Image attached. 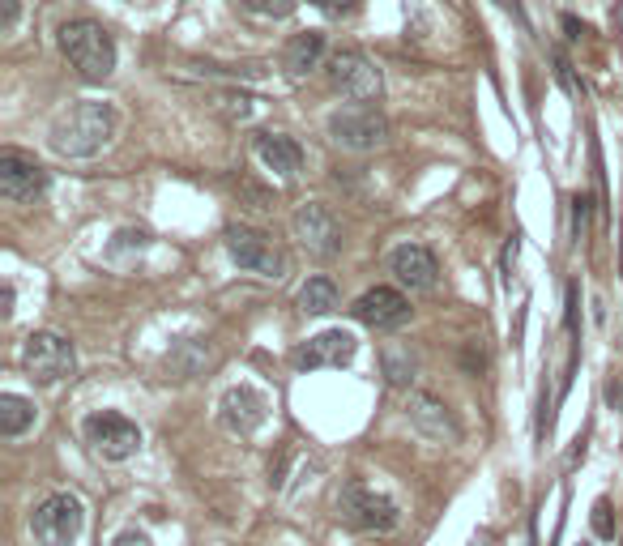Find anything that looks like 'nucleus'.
<instances>
[{
    "instance_id": "1",
    "label": "nucleus",
    "mask_w": 623,
    "mask_h": 546,
    "mask_svg": "<svg viewBox=\"0 0 623 546\" xmlns=\"http://www.w3.org/2000/svg\"><path fill=\"white\" fill-rule=\"evenodd\" d=\"M111 137H116V107L99 99H82L69 111H60L52 120V133H47L60 158H94L111 146Z\"/></svg>"
},
{
    "instance_id": "2",
    "label": "nucleus",
    "mask_w": 623,
    "mask_h": 546,
    "mask_svg": "<svg viewBox=\"0 0 623 546\" xmlns=\"http://www.w3.org/2000/svg\"><path fill=\"white\" fill-rule=\"evenodd\" d=\"M60 56H65L77 77H86V82H107L111 73H116V39H111V30L94 18H77V22H65L60 26Z\"/></svg>"
},
{
    "instance_id": "3",
    "label": "nucleus",
    "mask_w": 623,
    "mask_h": 546,
    "mask_svg": "<svg viewBox=\"0 0 623 546\" xmlns=\"http://www.w3.org/2000/svg\"><path fill=\"white\" fill-rule=\"evenodd\" d=\"M338 517L350 529H359V534H393V529L402 525V508H397L385 491L350 478L338 491Z\"/></svg>"
},
{
    "instance_id": "4",
    "label": "nucleus",
    "mask_w": 623,
    "mask_h": 546,
    "mask_svg": "<svg viewBox=\"0 0 623 546\" xmlns=\"http://www.w3.org/2000/svg\"><path fill=\"white\" fill-rule=\"evenodd\" d=\"M86 529V508L73 491H56L30 512V534L39 546H73Z\"/></svg>"
},
{
    "instance_id": "5",
    "label": "nucleus",
    "mask_w": 623,
    "mask_h": 546,
    "mask_svg": "<svg viewBox=\"0 0 623 546\" xmlns=\"http://www.w3.org/2000/svg\"><path fill=\"white\" fill-rule=\"evenodd\" d=\"M77 355H73V342L60 337L52 329H39L22 342V372L39 384H60L65 376H73Z\"/></svg>"
},
{
    "instance_id": "6",
    "label": "nucleus",
    "mask_w": 623,
    "mask_h": 546,
    "mask_svg": "<svg viewBox=\"0 0 623 546\" xmlns=\"http://www.w3.org/2000/svg\"><path fill=\"white\" fill-rule=\"evenodd\" d=\"M329 137L350 154H367L389 141V120L376 107H342L329 116Z\"/></svg>"
},
{
    "instance_id": "7",
    "label": "nucleus",
    "mask_w": 623,
    "mask_h": 546,
    "mask_svg": "<svg viewBox=\"0 0 623 546\" xmlns=\"http://www.w3.org/2000/svg\"><path fill=\"white\" fill-rule=\"evenodd\" d=\"M227 252L244 273H257V278H269V282L286 278V252L265 231L227 227Z\"/></svg>"
},
{
    "instance_id": "8",
    "label": "nucleus",
    "mask_w": 623,
    "mask_h": 546,
    "mask_svg": "<svg viewBox=\"0 0 623 546\" xmlns=\"http://www.w3.org/2000/svg\"><path fill=\"white\" fill-rule=\"evenodd\" d=\"M82 436L103 461H129L141 448V427L133 419H124V414H116V410L90 414V419L82 423Z\"/></svg>"
},
{
    "instance_id": "9",
    "label": "nucleus",
    "mask_w": 623,
    "mask_h": 546,
    "mask_svg": "<svg viewBox=\"0 0 623 546\" xmlns=\"http://www.w3.org/2000/svg\"><path fill=\"white\" fill-rule=\"evenodd\" d=\"M329 82L350 103H376L385 94V77L363 52H338L329 60Z\"/></svg>"
},
{
    "instance_id": "10",
    "label": "nucleus",
    "mask_w": 623,
    "mask_h": 546,
    "mask_svg": "<svg viewBox=\"0 0 623 546\" xmlns=\"http://www.w3.org/2000/svg\"><path fill=\"white\" fill-rule=\"evenodd\" d=\"M52 175H47L35 158L22 154V150H0V192L13 201V205H30L39 201Z\"/></svg>"
},
{
    "instance_id": "11",
    "label": "nucleus",
    "mask_w": 623,
    "mask_h": 546,
    "mask_svg": "<svg viewBox=\"0 0 623 546\" xmlns=\"http://www.w3.org/2000/svg\"><path fill=\"white\" fill-rule=\"evenodd\" d=\"M291 231H295V239L303 248L316 252V256H325V261L342 252V222L333 218L325 205H316V201L299 205L295 218H291Z\"/></svg>"
},
{
    "instance_id": "12",
    "label": "nucleus",
    "mask_w": 623,
    "mask_h": 546,
    "mask_svg": "<svg viewBox=\"0 0 623 546\" xmlns=\"http://www.w3.org/2000/svg\"><path fill=\"white\" fill-rule=\"evenodd\" d=\"M406 419L431 444H457L461 440V427L453 419V410L444 406L440 397H431V393H410L406 397Z\"/></svg>"
},
{
    "instance_id": "13",
    "label": "nucleus",
    "mask_w": 623,
    "mask_h": 546,
    "mask_svg": "<svg viewBox=\"0 0 623 546\" xmlns=\"http://www.w3.org/2000/svg\"><path fill=\"white\" fill-rule=\"evenodd\" d=\"M265 414H269V401L265 393L257 389H248V384H239V389H227L218 401V423L231 431V436H252L261 423H265Z\"/></svg>"
},
{
    "instance_id": "14",
    "label": "nucleus",
    "mask_w": 623,
    "mask_h": 546,
    "mask_svg": "<svg viewBox=\"0 0 623 546\" xmlns=\"http://www.w3.org/2000/svg\"><path fill=\"white\" fill-rule=\"evenodd\" d=\"M355 320L367 329H397L410 320V299L402 291H393V286H372V291H363L355 299Z\"/></svg>"
},
{
    "instance_id": "15",
    "label": "nucleus",
    "mask_w": 623,
    "mask_h": 546,
    "mask_svg": "<svg viewBox=\"0 0 623 546\" xmlns=\"http://www.w3.org/2000/svg\"><path fill=\"white\" fill-rule=\"evenodd\" d=\"M355 355H359L355 333L329 329V333L308 337V342H303V346L295 350V367H299V372H312V367H346Z\"/></svg>"
},
{
    "instance_id": "16",
    "label": "nucleus",
    "mask_w": 623,
    "mask_h": 546,
    "mask_svg": "<svg viewBox=\"0 0 623 546\" xmlns=\"http://www.w3.org/2000/svg\"><path fill=\"white\" fill-rule=\"evenodd\" d=\"M389 273L406 286V291H431L436 278H440V265L423 244H402L389 256Z\"/></svg>"
},
{
    "instance_id": "17",
    "label": "nucleus",
    "mask_w": 623,
    "mask_h": 546,
    "mask_svg": "<svg viewBox=\"0 0 623 546\" xmlns=\"http://www.w3.org/2000/svg\"><path fill=\"white\" fill-rule=\"evenodd\" d=\"M257 158L261 163L282 175V180H295L303 171V150L295 137H282V133H257Z\"/></svg>"
},
{
    "instance_id": "18",
    "label": "nucleus",
    "mask_w": 623,
    "mask_h": 546,
    "mask_svg": "<svg viewBox=\"0 0 623 546\" xmlns=\"http://www.w3.org/2000/svg\"><path fill=\"white\" fill-rule=\"evenodd\" d=\"M325 56V35L321 30H303V35H295L291 43H286V52H282V64H286V73H308L316 69Z\"/></svg>"
},
{
    "instance_id": "19",
    "label": "nucleus",
    "mask_w": 623,
    "mask_h": 546,
    "mask_svg": "<svg viewBox=\"0 0 623 546\" xmlns=\"http://www.w3.org/2000/svg\"><path fill=\"white\" fill-rule=\"evenodd\" d=\"M35 427V401H26L18 393H5L0 397V436L5 440H18Z\"/></svg>"
},
{
    "instance_id": "20",
    "label": "nucleus",
    "mask_w": 623,
    "mask_h": 546,
    "mask_svg": "<svg viewBox=\"0 0 623 546\" xmlns=\"http://www.w3.org/2000/svg\"><path fill=\"white\" fill-rule=\"evenodd\" d=\"M380 363H385V376H389V384H397V389L414 384V372H419V359H414V350L406 342H389L380 350Z\"/></svg>"
},
{
    "instance_id": "21",
    "label": "nucleus",
    "mask_w": 623,
    "mask_h": 546,
    "mask_svg": "<svg viewBox=\"0 0 623 546\" xmlns=\"http://www.w3.org/2000/svg\"><path fill=\"white\" fill-rule=\"evenodd\" d=\"M299 308L312 312V316H325L338 308V286H333V278H308L299 291Z\"/></svg>"
},
{
    "instance_id": "22",
    "label": "nucleus",
    "mask_w": 623,
    "mask_h": 546,
    "mask_svg": "<svg viewBox=\"0 0 623 546\" xmlns=\"http://www.w3.org/2000/svg\"><path fill=\"white\" fill-rule=\"evenodd\" d=\"M239 5L257 18H291L295 13V0H239Z\"/></svg>"
},
{
    "instance_id": "23",
    "label": "nucleus",
    "mask_w": 623,
    "mask_h": 546,
    "mask_svg": "<svg viewBox=\"0 0 623 546\" xmlns=\"http://www.w3.org/2000/svg\"><path fill=\"white\" fill-rule=\"evenodd\" d=\"M316 9L325 13V18H350L355 13V0H312Z\"/></svg>"
},
{
    "instance_id": "24",
    "label": "nucleus",
    "mask_w": 623,
    "mask_h": 546,
    "mask_svg": "<svg viewBox=\"0 0 623 546\" xmlns=\"http://www.w3.org/2000/svg\"><path fill=\"white\" fill-rule=\"evenodd\" d=\"M111 546H154V542H150V534H146V529L129 525V529H120V534L111 538Z\"/></svg>"
},
{
    "instance_id": "25",
    "label": "nucleus",
    "mask_w": 623,
    "mask_h": 546,
    "mask_svg": "<svg viewBox=\"0 0 623 546\" xmlns=\"http://www.w3.org/2000/svg\"><path fill=\"white\" fill-rule=\"evenodd\" d=\"M13 26H18V0H0V30L13 35Z\"/></svg>"
},
{
    "instance_id": "26",
    "label": "nucleus",
    "mask_w": 623,
    "mask_h": 546,
    "mask_svg": "<svg viewBox=\"0 0 623 546\" xmlns=\"http://www.w3.org/2000/svg\"><path fill=\"white\" fill-rule=\"evenodd\" d=\"M594 529H598L602 538H611V534H615V525H611V508H606V504H598V508H594Z\"/></svg>"
},
{
    "instance_id": "27",
    "label": "nucleus",
    "mask_w": 623,
    "mask_h": 546,
    "mask_svg": "<svg viewBox=\"0 0 623 546\" xmlns=\"http://www.w3.org/2000/svg\"><path fill=\"white\" fill-rule=\"evenodd\" d=\"M572 218H577V235L585 231V218H589V197H577L572 201Z\"/></svg>"
},
{
    "instance_id": "28",
    "label": "nucleus",
    "mask_w": 623,
    "mask_h": 546,
    "mask_svg": "<svg viewBox=\"0 0 623 546\" xmlns=\"http://www.w3.org/2000/svg\"><path fill=\"white\" fill-rule=\"evenodd\" d=\"M564 26H568V35H572V39H581V35H585V30L577 26V18H564Z\"/></svg>"
}]
</instances>
